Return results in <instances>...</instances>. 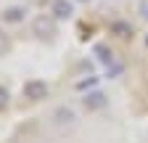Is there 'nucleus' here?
<instances>
[{"label":"nucleus","instance_id":"f257e3e1","mask_svg":"<svg viewBox=\"0 0 148 143\" xmlns=\"http://www.w3.org/2000/svg\"><path fill=\"white\" fill-rule=\"evenodd\" d=\"M32 32L37 34V37H53L56 34V19L53 16H37L34 19V24H32Z\"/></svg>","mask_w":148,"mask_h":143},{"label":"nucleus","instance_id":"f03ea898","mask_svg":"<svg viewBox=\"0 0 148 143\" xmlns=\"http://www.w3.org/2000/svg\"><path fill=\"white\" fill-rule=\"evenodd\" d=\"M24 98H29V101H42V98H48V85L42 80H29V82H24Z\"/></svg>","mask_w":148,"mask_h":143},{"label":"nucleus","instance_id":"7ed1b4c3","mask_svg":"<svg viewBox=\"0 0 148 143\" xmlns=\"http://www.w3.org/2000/svg\"><path fill=\"white\" fill-rule=\"evenodd\" d=\"M50 13H53V19H56V21H64V19H71L74 6L69 3V0H53V8H50Z\"/></svg>","mask_w":148,"mask_h":143},{"label":"nucleus","instance_id":"20e7f679","mask_svg":"<svg viewBox=\"0 0 148 143\" xmlns=\"http://www.w3.org/2000/svg\"><path fill=\"white\" fill-rule=\"evenodd\" d=\"M82 103H85V109L87 111H101V109H106V103H108V98L103 96V93H87L85 98H82Z\"/></svg>","mask_w":148,"mask_h":143},{"label":"nucleus","instance_id":"39448f33","mask_svg":"<svg viewBox=\"0 0 148 143\" xmlns=\"http://www.w3.org/2000/svg\"><path fill=\"white\" fill-rule=\"evenodd\" d=\"M95 56H98L101 64H106V69L116 64V61H114V50H111L108 45H98V48H95Z\"/></svg>","mask_w":148,"mask_h":143},{"label":"nucleus","instance_id":"423d86ee","mask_svg":"<svg viewBox=\"0 0 148 143\" xmlns=\"http://www.w3.org/2000/svg\"><path fill=\"white\" fill-rule=\"evenodd\" d=\"M111 32H114L116 37H132V27L124 24V21H114L111 24Z\"/></svg>","mask_w":148,"mask_h":143},{"label":"nucleus","instance_id":"0eeeda50","mask_svg":"<svg viewBox=\"0 0 148 143\" xmlns=\"http://www.w3.org/2000/svg\"><path fill=\"white\" fill-rule=\"evenodd\" d=\"M24 19V8H8L5 13H3V21H21Z\"/></svg>","mask_w":148,"mask_h":143},{"label":"nucleus","instance_id":"6e6552de","mask_svg":"<svg viewBox=\"0 0 148 143\" xmlns=\"http://www.w3.org/2000/svg\"><path fill=\"white\" fill-rule=\"evenodd\" d=\"M3 109H8V90L0 85V111H3Z\"/></svg>","mask_w":148,"mask_h":143},{"label":"nucleus","instance_id":"1a4fd4ad","mask_svg":"<svg viewBox=\"0 0 148 143\" xmlns=\"http://www.w3.org/2000/svg\"><path fill=\"white\" fill-rule=\"evenodd\" d=\"M5 50H8V37L3 34V29H0V56H3Z\"/></svg>","mask_w":148,"mask_h":143},{"label":"nucleus","instance_id":"9d476101","mask_svg":"<svg viewBox=\"0 0 148 143\" xmlns=\"http://www.w3.org/2000/svg\"><path fill=\"white\" fill-rule=\"evenodd\" d=\"M145 48H148V34H145Z\"/></svg>","mask_w":148,"mask_h":143},{"label":"nucleus","instance_id":"9b49d317","mask_svg":"<svg viewBox=\"0 0 148 143\" xmlns=\"http://www.w3.org/2000/svg\"><path fill=\"white\" fill-rule=\"evenodd\" d=\"M79 3H90V0H79Z\"/></svg>","mask_w":148,"mask_h":143}]
</instances>
